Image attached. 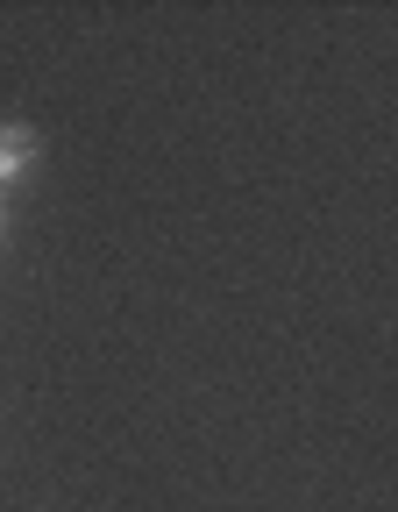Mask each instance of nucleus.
<instances>
[{"instance_id":"nucleus-1","label":"nucleus","mask_w":398,"mask_h":512,"mask_svg":"<svg viewBox=\"0 0 398 512\" xmlns=\"http://www.w3.org/2000/svg\"><path fill=\"white\" fill-rule=\"evenodd\" d=\"M36 157H43L36 128H29V121H0V192H8L15 178H29V171H36Z\"/></svg>"},{"instance_id":"nucleus-2","label":"nucleus","mask_w":398,"mask_h":512,"mask_svg":"<svg viewBox=\"0 0 398 512\" xmlns=\"http://www.w3.org/2000/svg\"><path fill=\"white\" fill-rule=\"evenodd\" d=\"M0 235H8V200H0Z\"/></svg>"}]
</instances>
